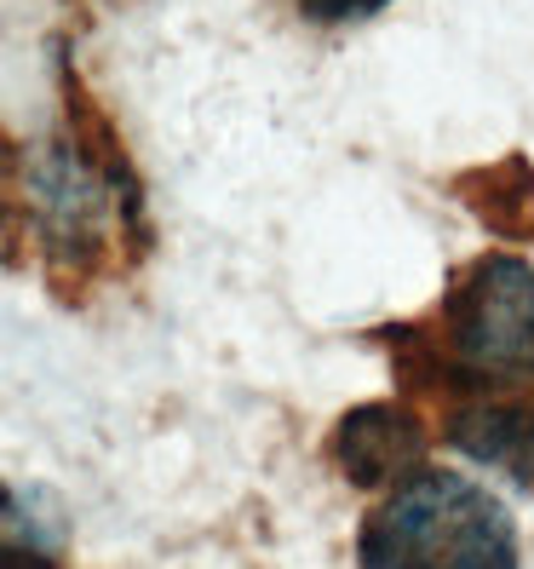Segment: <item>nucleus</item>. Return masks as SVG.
Segmentation results:
<instances>
[{
	"label": "nucleus",
	"mask_w": 534,
	"mask_h": 569,
	"mask_svg": "<svg viewBox=\"0 0 534 569\" xmlns=\"http://www.w3.org/2000/svg\"><path fill=\"white\" fill-rule=\"evenodd\" d=\"M431 322L449 403L477 391H534V264L517 253H483L454 271Z\"/></svg>",
	"instance_id": "nucleus-3"
},
{
	"label": "nucleus",
	"mask_w": 534,
	"mask_h": 569,
	"mask_svg": "<svg viewBox=\"0 0 534 569\" xmlns=\"http://www.w3.org/2000/svg\"><path fill=\"white\" fill-rule=\"evenodd\" d=\"M431 449V431L409 403H356L351 415L333 420L328 431V460L351 489H391L409 472H420V460Z\"/></svg>",
	"instance_id": "nucleus-4"
},
{
	"label": "nucleus",
	"mask_w": 534,
	"mask_h": 569,
	"mask_svg": "<svg viewBox=\"0 0 534 569\" xmlns=\"http://www.w3.org/2000/svg\"><path fill=\"white\" fill-rule=\"evenodd\" d=\"M0 569H70V523L47 489L0 478Z\"/></svg>",
	"instance_id": "nucleus-7"
},
{
	"label": "nucleus",
	"mask_w": 534,
	"mask_h": 569,
	"mask_svg": "<svg viewBox=\"0 0 534 569\" xmlns=\"http://www.w3.org/2000/svg\"><path fill=\"white\" fill-rule=\"evenodd\" d=\"M23 248V196H18V150L0 139V264Z\"/></svg>",
	"instance_id": "nucleus-8"
},
{
	"label": "nucleus",
	"mask_w": 534,
	"mask_h": 569,
	"mask_svg": "<svg viewBox=\"0 0 534 569\" xmlns=\"http://www.w3.org/2000/svg\"><path fill=\"white\" fill-rule=\"evenodd\" d=\"M362 569H517L523 541L506 500L465 472H409L362 518Z\"/></svg>",
	"instance_id": "nucleus-2"
},
{
	"label": "nucleus",
	"mask_w": 534,
	"mask_h": 569,
	"mask_svg": "<svg viewBox=\"0 0 534 569\" xmlns=\"http://www.w3.org/2000/svg\"><path fill=\"white\" fill-rule=\"evenodd\" d=\"M443 443L534 495V391H477L443 415Z\"/></svg>",
	"instance_id": "nucleus-5"
},
{
	"label": "nucleus",
	"mask_w": 534,
	"mask_h": 569,
	"mask_svg": "<svg viewBox=\"0 0 534 569\" xmlns=\"http://www.w3.org/2000/svg\"><path fill=\"white\" fill-rule=\"evenodd\" d=\"M23 224L41 237L52 282H92L110 264V248H144V190L115 139L110 116L92 104V92L63 63V127L18 161Z\"/></svg>",
	"instance_id": "nucleus-1"
},
{
	"label": "nucleus",
	"mask_w": 534,
	"mask_h": 569,
	"mask_svg": "<svg viewBox=\"0 0 534 569\" xmlns=\"http://www.w3.org/2000/svg\"><path fill=\"white\" fill-rule=\"evenodd\" d=\"M293 7H299V18L316 23V29H345V23H369V18H380L391 0H293Z\"/></svg>",
	"instance_id": "nucleus-9"
},
{
	"label": "nucleus",
	"mask_w": 534,
	"mask_h": 569,
	"mask_svg": "<svg viewBox=\"0 0 534 569\" xmlns=\"http://www.w3.org/2000/svg\"><path fill=\"white\" fill-rule=\"evenodd\" d=\"M449 196L472 213L477 224H488L506 242H534V161L523 150L500 156V161H477L465 173L449 179Z\"/></svg>",
	"instance_id": "nucleus-6"
}]
</instances>
